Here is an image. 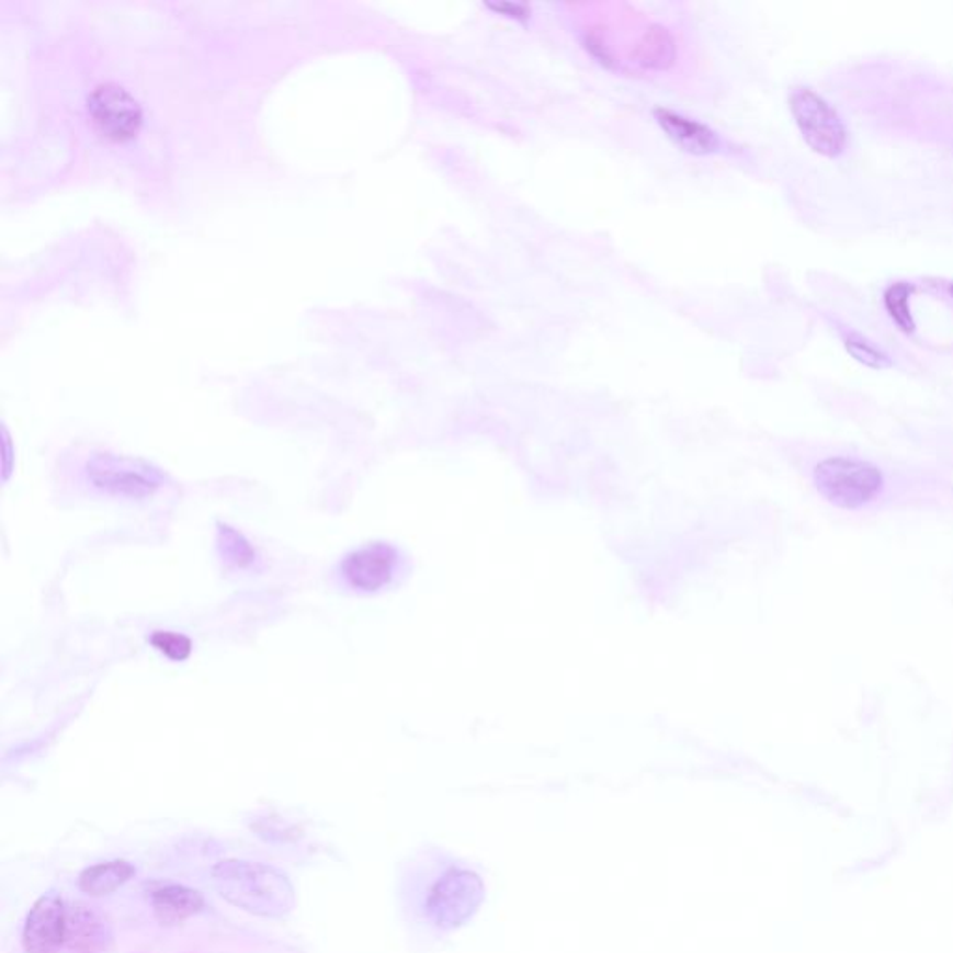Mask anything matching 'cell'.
Wrapping results in <instances>:
<instances>
[{
    "label": "cell",
    "mask_w": 953,
    "mask_h": 953,
    "mask_svg": "<svg viewBox=\"0 0 953 953\" xmlns=\"http://www.w3.org/2000/svg\"><path fill=\"white\" fill-rule=\"evenodd\" d=\"M222 898L261 917H282L293 907V886L274 867L247 861H224L213 867Z\"/></svg>",
    "instance_id": "1"
},
{
    "label": "cell",
    "mask_w": 953,
    "mask_h": 953,
    "mask_svg": "<svg viewBox=\"0 0 953 953\" xmlns=\"http://www.w3.org/2000/svg\"><path fill=\"white\" fill-rule=\"evenodd\" d=\"M819 493L840 509H859L881 492L883 475L867 462L827 458L814 469Z\"/></svg>",
    "instance_id": "2"
},
{
    "label": "cell",
    "mask_w": 953,
    "mask_h": 953,
    "mask_svg": "<svg viewBox=\"0 0 953 953\" xmlns=\"http://www.w3.org/2000/svg\"><path fill=\"white\" fill-rule=\"evenodd\" d=\"M790 111L801 136L814 154L837 159L848 146V131L842 117L810 88H795L790 93Z\"/></svg>",
    "instance_id": "3"
},
{
    "label": "cell",
    "mask_w": 953,
    "mask_h": 953,
    "mask_svg": "<svg viewBox=\"0 0 953 953\" xmlns=\"http://www.w3.org/2000/svg\"><path fill=\"white\" fill-rule=\"evenodd\" d=\"M88 111L99 135L112 141L135 138L144 122L140 103L114 82L93 88L88 98Z\"/></svg>",
    "instance_id": "4"
},
{
    "label": "cell",
    "mask_w": 953,
    "mask_h": 953,
    "mask_svg": "<svg viewBox=\"0 0 953 953\" xmlns=\"http://www.w3.org/2000/svg\"><path fill=\"white\" fill-rule=\"evenodd\" d=\"M87 474L95 488L120 498H149L160 486V475L154 468L112 456H98L88 462Z\"/></svg>",
    "instance_id": "5"
},
{
    "label": "cell",
    "mask_w": 953,
    "mask_h": 953,
    "mask_svg": "<svg viewBox=\"0 0 953 953\" xmlns=\"http://www.w3.org/2000/svg\"><path fill=\"white\" fill-rule=\"evenodd\" d=\"M397 552L389 544L376 542L347 555L341 563L344 583L360 592H376L394 579Z\"/></svg>",
    "instance_id": "6"
},
{
    "label": "cell",
    "mask_w": 953,
    "mask_h": 953,
    "mask_svg": "<svg viewBox=\"0 0 953 953\" xmlns=\"http://www.w3.org/2000/svg\"><path fill=\"white\" fill-rule=\"evenodd\" d=\"M66 944V905L56 894H47L32 905L23 929L26 953H58Z\"/></svg>",
    "instance_id": "7"
},
{
    "label": "cell",
    "mask_w": 953,
    "mask_h": 953,
    "mask_svg": "<svg viewBox=\"0 0 953 953\" xmlns=\"http://www.w3.org/2000/svg\"><path fill=\"white\" fill-rule=\"evenodd\" d=\"M112 929L103 912L92 905L66 907V944L77 953H103L111 946Z\"/></svg>",
    "instance_id": "8"
},
{
    "label": "cell",
    "mask_w": 953,
    "mask_h": 953,
    "mask_svg": "<svg viewBox=\"0 0 953 953\" xmlns=\"http://www.w3.org/2000/svg\"><path fill=\"white\" fill-rule=\"evenodd\" d=\"M654 116L658 120L659 127L665 131V135L688 154H714L719 148V138L714 131L707 129L706 125L699 124L695 120L680 116L677 112L667 109H656Z\"/></svg>",
    "instance_id": "9"
},
{
    "label": "cell",
    "mask_w": 953,
    "mask_h": 953,
    "mask_svg": "<svg viewBox=\"0 0 953 953\" xmlns=\"http://www.w3.org/2000/svg\"><path fill=\"white\" fill-rule=\"evenodd\" d=\"M479 881L474 875L455 874L451 872L445 881L438 883L431 896V910L436 912L438 918L456 920V915H466L479 901L480 890L474 892L472 885Z\"/></svg>",
    "instance_id": "10"
},
{
    "label": "cell",
    "mask_w": 953,
    "mask_h": 953,
    "mask_svg": "<svg viewBox=\"0 0 953 953\" xmlns=\"http://www.w3.org/2000/svg\"><path fill=\"white\" fill-rule=\"evenodd\" d=\"M151 901L155 917L162 926L181 923L204 907V898L200 892L178 885L164 886L155 892Z\"/></svg>",
    "instance_id": "11"
},
{
    "label": "cell",
    "mask_w": 953,
    "mask_h": 953,
    "mask_svg": "<svg viewBox=\"0 0 953 953\" xmlns=\"http://www.w3.org/2000/svg\"><path fill=\"white\" fill-rule=\"evenodd\" d=\"M635 63L653 71H665L677 60V44L671 32L663 26L653 25L646 29L635 45Z\"/></svg>",
    "instance_id": "12"
},
{
    "label": "cell",
    "mask_w": 953,
    "mask_h": 953,
    "mask_svg": "<svg viewBox=\"0 0 953 953\" xmlns=\"http://www.w3.org/2000/svg\"><path fill=\"white\" fill-rule=\"evenodd\" d=\"M133 874L135 867L131 866L129 862L112 861L95 864L80 874V890L87 892L90 896H106L127 883Z\"/></svg>",
    "instance_id": "13"
},
{
    "label": "cell",
    "mask_w": 953,
    "mask_h": 953,
    "mask_svg": "<svg viewBox=\"0 0 953 953\" xmlns=\"http://www.w3.org/2000/svg\"><path fill=\"white\" fill-rule=\"evenodd\" d=\"M912 293H915V287L910 283L898 282L892 283L883 296L886 314L890 315V319L907 333L915 332V328H917V322H915V317L910 311Z\"/></svg>",
    "instance_id": "14"
},
{
    "label": "cell",
    "mask_w": 953,
    "mask_h": 953,
    "mask_svg": "<svg viewBox=\"0 0 953 953\" xmlns=\"http://www.w3.org/2000/svg\"><path fill=\"white\" fill-rule=\"evenodd\" d=\"M843 344H846V351L866 367H872V370L890 367V358L886 356L885 352L880 351L874 343H870L866 338H862L861 333H849Z\"/></svg>",
    "instance_id": "15"
},
{
    "label": "cell",
    "mask_w": 953,
    "mask_h": 953,
    "mask_svg": "<svg viewBox=\"0 0 953 953\" xmlns=\"http://www.w3.org/2000/svg\"><path fill=\"white\" fill-rule=\"evenodd\" d=\"M149 643L172 661H185L192 653V640L175 632H155Z\"/></svg>",
    "instance_id": "16"
},
{
    "label": "cell",
    "mask_w": 953,
    "mask_h": 953,
    "mask_svg": "<svg viewBox=\"0 0 953 953\" xmlns=\"http://www.w3.org/2000/svg\"><path fill=\"white\" fill-rule=\"evenodd\" d=\"M222 552L226 560H231L237 566L250 565L253 560V549L250 547L245 536L231 530L228 525L220 527Z\"/></svg>",
    "instance_id": "17"
},
{
    "label": "cell",
    "mask_w": 953,
    "mask_h": 953,
    "mask_svg": "<svg viewBox=\"0 0 953 953\" xmlns=\"http://www.w3.org/2000/svg\"><path fill=\"white\" fill-rule=\"evenodd\" d=\"M488 10L504 15V18L517 19V21H527L531 15L530 8L525 4H512V2H498V4H486Z\"/></svg>",
    "instance_id": "18"
},
{
    "label": "cell",
    "mask_w": 953,
    "mask_h": 953,
    "mask_svg": "<svg viewBox=\"0 0 953 953\" xmlns=\"http://www.w3.org/2000/svg\"><path fill=\"white\" fill-rule=\"evenodd\" d=\"M948 291H950V296H952V298H953V283H952V285H950V290H948Z\"/></svg>",
    "instance_id": "19"
}]
</instances>
